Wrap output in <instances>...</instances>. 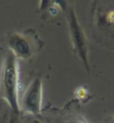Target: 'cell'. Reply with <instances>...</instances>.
Here are the masks:
<instances>
[{"label": "cell", "instance_id": "2", "mask_svg": "<svg viewBox=\"0 0 114 123\" xmlns=\"http://www.w3.org/2000/svg\"><path fill=\"white\" fill-rule=\"evenodd\" d=\"M41 105V82L39 79L34 80L23 95L22 107L25 111L36 114L40 110Z\"/></svg>", "mask_w": 114, "mask_h": 123}, {"label": "cell", "instance_id": "5", "mask_svg": "<svg viewBox=\"0 0 114 123\" xmlns=\"http://www.w3.org/2000/svg\"><path fill=\"white\" fill-rule=\"evenodd\" d=\"M30 123H41L40 121H38V120H33L32 122H30Z\"/></svg>", "mask_w": 114, "mask_h": 123}, {"label": "cell", "instance_id": "4", "mask_svg": "<svg viewBox=\"0 0 114 123\" xmlns=\"http://www.w3.org/2000/svg\"><path fill=\"white\" fill-rule=\"evenodd\" d=\"M0 123H18V113L9 107L4 100L0 99Z\"/></svg>", "mask_w": 114, "mask_h": 123}, {"label": "cell", "instance_id": "3", "mask_svg": "<svg viewBox=\"0 0 114 123\" xmlns=\"http://www.w3.org/2000/svg\"><path fill=\"white\" fill-rule=\"evenodd\" d=\"M8 49L19 59H28L32 52L28 39L20 33H12L8 37Z\"/></svg>", "mask_w": 114, "mask_h": 123}, {"label": "cell", "instance_id": "1", "mask_svg": "<svg viewBox=\"0 0 114 123\" xmlns=\"http://www.w3.org/2000/svg\"><path fill=\"white\" fill-rule=\"evenodd\" d=\"M19 71L17 58L7 49H0V99L15 113H20L18 100Z\"/></svg>", "mask_w": 114, "mask_h": 123}]
</instances>
